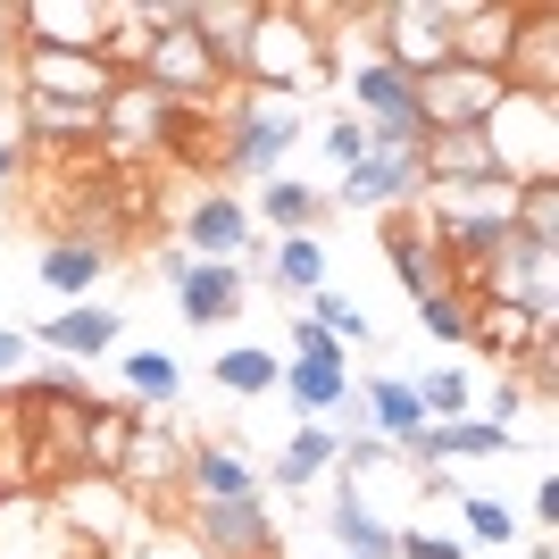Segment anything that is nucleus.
Instances as JSON below:
<instances>
[{"label":"nucleus","mask_w":559,"mask_h":559,"mask_svg":"<svg viewBox=\"0 0 559 559\" xmlns=\"http://www.w3.org/2000/svg\"><path fill=\"white\" fill-rule=\"evenodd\" d=\"M185 467H192V443H176L167 426H151V418H142L109 485H117V492H142V501H159L167 485H185Z\"/></svg>","instance_id":"8"},{"label":"nucleus","mask_w":559,"mask_h":559,"mask_svg":"<svg viewBox=\"0 0 559 559\" xmlns=\"http://www.w3.org/2000/svg\"><path fill=\"white\" fill-rule=\"evenodd\" d=\"M409 384H418V401H426V426L467 418V368H426V376H409Z\"/></svg>","instance_id":"25"},{"label":"nucleus","mask_w":559,"mask_h":559,"mask_svg":"<svg viewBox=\"0 0 559 559\" xmlns=\"http://www.w3.org/2000/svg\"><path fill=\"white\" fill-rule=\"evenodd\" d=\"M518 409H526V376H510V384H501V393H492V426H510Z\"/></svg>","instance_id":"33"},{"label":"nucleus","mask_w":559,"mask_h":559,"mask_svg":"<svg viewBox=\"0 0 559 559\" xmlns=\"http://www.w3.org/2000/svg\"><path fill=\"white\" fill-rule=\"evenodd\" d=\"M543 326H551V318H526L518 301H476V326H467V343H485L492 359H518V350H535Z\"/></svg>","instance_id":"18"},{"label":"nucleus","mask_w":559,"mask_h":559,"mask_svg":"<svg viewBox=\"0 0 559 559\" xmlns=\"http://www.w3.org/2000/svg\"><path fill=\"white\" fill-rule=\"evenodd\" d=\"M234 309H242V267L192 259L185 276H176V318H185V326H226Z\"/></svg>","instance_id":"10"},{"label":"nucleus","mask_w":559,"mask_h":559,"mask_svg":"<svg viewBox=\"0 0 559 559\" xmlns=\"http://www.w3.org/2000/svg\"><path fill=\"white\" fill-rule=\"evenodd\" d=\"M242 68L284 100L309 75H334V50H326V34H309V9H259L251 43H242Z\"/></svg>","instance_id":"2"},{"label":"nucleus","mask_w":559,"mask_h":559,"mask_svg":"<svg viewBox=\"0 0 559 559\" xmlns=\"http://www.w3.org/2000/svg\"><path fill=\"white\" fill-rule=\"evenodd\" d=\"M43 343L68 359H100L117 343V309H59V318H43Z\"/></svg>","instance_id":"19"},{"label":"nucleus","mask_w":559,"mask_h":559,"mask_svg":"<svg viewBox=\"0 0 559 559\" xmlns=\"http://www.w3.org/2000/svg\"><path fill=\"white\" fill-rule=\"evenodd\" d=\"M9 167H17V142H9V134H0V176H9Z\"/></svg>","instance_id":"36"},{"label":"nucleus","mask_w":559,"mask_h":559,"mask_svg":"<svg viewBox=\"0 0 559 559\" xmlns=\"http://www.w3.org/2000/svg\"><path fill=\"white\" fill-rule=\"evenodd\" d=\"M318 350H334V334L318 326V318H301V326H293V359H318Z\"/></svg>","instance_id":"32"},{"label":"nucleus","mask_w":559,"mask_h":559,"mask_svg":"<svg viewBox=\"0 0 559 559\" xmlns=\"http://www.w3.org/2000/svg\"><path fill=\"white\" fill-rule=\"evenodd\" d=\"M309 318H318V326H326L334 343H359V334H368V318H359V309H350L343 293H318V301H309Z\"/></svg>","instance_id":"29"},{"label":"nucleus","mask_w":559,"mask_h":559,"mask_svg":"<svg viewBox=\"0 0 559 559\" xmlns=\"http://www.w3.org/2000/svg\"><path fill=\"white\" fill-rule=\"evenodd\" d=\"M126 384H134L142 401H167L176 393V359H167V350H126Z\"/></svg>","instance_id":"27"},{"label":"nucleus","mask_w":559,"mask_h":559,"mask_svg":"<svg viewBox=\"0 0 559 559\" xmlns=\"http://www.w3.org/2000/svg\"><path fill=\"white\" fill-rule=\"evenodd\" d=\"M17 117H25L43 142H59V134L84 142V134H100V117H109V109H75V100H25V93H17Z\"/></svg>","instance_id":"23"},{"label":"nucleus","mask_w":559,"mask_h":559,"mask_svg":"<svg viewBox=\"0 0 559 559\" xmlns=\"http://www.w3.org/2000/svg\"><path fill=\"white\" fill-rule=\"evenodd\" d=\"M284 393H293V409H301V418H318V409H343V393H350L343 343L318 350V359H293V368H284Z\"/></svg>","instance_id":"15"},{"label":"nucleus","mask_w":559,"mask_h":559,"mask_svg":"<svg viewBox=\"0 0 559 559\" xmlns=\"http://www.w3.org/2000/svg\"><path fill=\"white\" fill-rule=\"evenodd\" d=\"M259 217L284 226V234H309L318 217H326V201H318L309 185H293V176H276V185H259Z\"/></svg>","instance_id":"22"},{"label":"nucleus","mask_w":559,"mask_h":559,"mask_svg":"<svg viewBox=\"0 0 559 559\" xmlns=\"http://www.w3.org/2000/svg\"><path fill=\"white\" fill-rule=\"evenodd\" d=\"M510 93L501 75H485V68H435V75H418V117H426V134H476L492 117V100Z\"/></svg>","instance_id":"6"},{"label":"nucleus","mask_w":559,"mask_h":559,"mask_svg":"<svg viewBox=\"0 0 559 559\" xmlns=\"http://www.w3.org/2000/svg\"><path fill=\"white\" fill-rule=\"evenodd\" d=\"M17 93H25V100H75V109H109V100H117V68L100 59V50H43V43H25Z\"/></svg>","instance_id":"3"},{"label":"nucleus","mask_w":559,"mask_h":559,"mask_svg":"<svg viewBox=\"0 0 559 559\" xmlns=\"http://www.w3.org/2000/svg\"><path fill=\"white\" fill-rule=\"evenodd\" d=\"M217 384H226V393H276L284 368H276V350H267V343H242V350L217 359Z\"/></svg>","instance_id":"24"},{"label":"nucleus","mask_w":559,"mask_h":559,"mask_svg":"<svg viewBox=\"0 0 559 559\" xmlns=\"http://www.w3.org/2000/svg\"><path fill=\"white\" fill-rule=\"evenodd\" d=\"M326 467H343V435H326V426H293L284 460L267 467V485H276V492H309Z\"/></svg>","instance_id":"13"},{"label":"nucleus","mask_w":559,"mask_h":559,"mask_svg":"<svg viewBox=\"0 0 559 559\" xmlns=\"http://www.w3.org/2000/svg\"><path fill=\"white\" fill-rule=\"evenodd\" d=\"M476 134H485L492 176H501V185H551V176H559V100L501 93Z\"/></svg>","instance_id":"1"},{"label":"nucleus","mask_w":559,"mask_h":559,"mask_svg":"<svg viewBox=\"0 0 559 559\" xmlns=\"http://www.w3.org/2000/svg\"><path fill=\"white\" fill-rule=\"evenodd\" d=\"M418 326L435 334V343H460V350H467V326H476V301H467V293H426V301H418Z\"/></svg>","instance_id":"26"},{"label":"nucleus","mask_w":559,"mask_h":559,"mask_svg":"<svg viewBox=\"0 0 559 559\" xmlns=\"http://www.w3.org/2000/svg\"><path fill=\"white\" fill-rule=\"evenodd\" d=\"M460 501H467V535H476V543H510L518 535V518L501 510L492 492H460Z\"/></svg>","instance_id":"28"},{"label":"nucleus","mask_w":559,"mask_h":559,"mask_svg":"<svg viewBox=\"0 0 559 559\" xmlns=\"http://www.w3.org/2000/svg\"><path fill=\"white\" fill-rule=\"evenodd\" d=\"M501 84L559 100V17L551 9H518V43H510V59H501Z\"/></svg>","instance_id":"9"},{"label":"nucleus","mask_w":559,"mask_h":559,"mask_svg":"<svg viewBox=\"0 0 559 559\" xmlns=\"http://www.w3.org/2000/svg\"><path fill=\"white\" fill-rule=\"evenodd\" d=\"M267 276H276L284 293H326V242H318V234H284L276 259H267Z\"/></svg>","instance_id":"21"},{"label":"nucleus","mask_w":559,"mask_h":559,"mask_svg":"<svg viewBox=\"0 0 559 559\" xmlns=\"http://www.w3.org/2000/svg\"><path fill=\"white\" fill-rule=\"evenodd\" d=\"M185 234H192V251H201V259L251 251V217H242V201H226V192H210V201H192Z\"/></svg>","instance_id":"16"},{"label":"nucleus","mask_w":559,"mask_h":559,"mask_svg":"<svg viewBox=\"0 0 559 559\" xmlns=\"http://www.w3.org/2000/svg\"><path fill=\"white\" fill-rule=\"evenodd\" d=\"M359 401H368L376 443H393V451H401V443H409V435L426 426V401H418V384H409V376H376V384H368Z\"/></svg>","instance_id":"14"},{"label":"nucleus","mask_w":559,"mask_h":559,"mask_svg":"<svg viewBox=\"0 0 559 559\" xmlns=\"http://www.w3.org/2000/svg\"><path fill=\"white\" fill-rule=\"evenodd\" d=\"M326 559H359V551H326Z\"/></svg>","instance_id":"37"},{"label":"nucleus","mask_w":559,"mask_h":559,"mask_svg":"<svg viewBox=\"0 0 559 559\" xmlns=\"http://www.w3.org/2000/svg\"><path fill=\"white\" fill-rule=\"evenodd\" d=\"M192 492H210V501H234V492H259V476L234 460L226 443H192V467H185Z\"/></svg>","instance_id":"20"},{"label":"nucleus","mask_w":559,"mask_h":559,"mask_svg":"<svg viewBox=\"0 0 559 559\" xmlns=\"http://www.w3.org/2000/svg\"><path fill=\"white\" fill-rule=\"evenodd\" d=\"M451 9H460V0H393V9L376 17L384 25V68H401L409 84L451 68Z\"/></svg>","instance_id":"4"},{"label":"nucleus","mask_w":559,"mask_h":559,"mask_svg":"<svg viewBox=\"0 0 559 559\" xmlns=\"http://www.w3.org/2000/svg\"><path fill=\"white\" fill-rule=\"evenodd\" d=\"M34 267H43V284L50 293H84V284H100L117 267L109 259V242H84V234H68V242H50L43 259H34Z\"/></svg>","instance_id":"17"},{"label":"nucleus","mask_w":559,"mask_h":559,"mask_svg":"<svg viewBox=\"0 0 559 559\" xmlns=\"http://www.w3.org/2000/svg\"><path fill=\"white\" fill-rule=\"evenodd\" d=\"M326 151H334L343 167H359V159H368V126H350V117H334V126H326Z\"/></svg>","instance_id":"30"},{"label":"nucleus","mask_w":559,"mask_h":559,"mask_svg":"<svg viewBox=\"0 0 559 559\" xmlns=\"http://www.w3.org/2000/svg\"><path fill=\"white\" fill-rule=\"evenodd\" d=\"M326 535L343 543V551H359V559H393V551H401V535L368 510V492H359V485H343V492L326 501Z\"/></svg>","instance_id":"12"},{"label":"nucleus","mask_w":559,"mask_h":559,"mask_svg":"<svg viewBox=\"0 0 559 559\" xmlns=\"http://www.w3.org/2000/svg\"><path fill=\"white\" fill-rule=\"evenodd\" d=\"M192 535L210 559H259L276 543V526L259 510V492H234V501H192Z\"/></svg>","instance_id":"7"},{"label":"nucleus","mask_w":559,"mask_h":559,"mask_svg":"<svg viewBox=\"0 0 559 559\" xmlns=\"http://www.w3.org/2000/svg\"><path fill=\"white\" fill-rule=\"evenodd\" d=\"M535 518H543V526L559 518V476H543V485H535Z\"/></svg>","instance_id":"34"},{"label":"nucleus","mask_w":559,"mask_h":559,"mask_svg":"<svg viewBox=\"0 0 559 559\" xmlns=\"http://www.w3.org/2000/svg\"><path fill=\"white\" fill-rule=\"evenodd\" d=\"M350 93H359V109L376 117L368 126V151H426V117H418V84L401 68H384V59H368V68L350 75Z\"/></svg>","instance_id":"5"},{"label":"nucleus","mask_w":559,"mask_h":559,"mask_svg":"<svg viewBox=\"0 0 559 559\" xmlns=\"http://www.w3.org/2000/svg\"><path fill=\"white\" fill-rule=\"evenodd\" d=\"M393 559H467V551H460V543H443V535H401Z\"/></svg>","instance_id":"31"},{"label":"nucleus","mask_w":559,"mask_h":559,"mask_svg":"<svg viewBox=\"0 0 559 559\" xmlns=\"http://www.w3.org/2000/svg\"><path fill=\"white\" fill-rule=\"evenodd\" d=\"M409 192H426L418 185V151H368V159L343 176V201H350V210H401Z\"/></svg>","instance_id":"11"},{"label":"nucleus","mask_w":559,"mask_h":559,"mask_svg":"<svg viewBox=\"0 0 559 559\" xmlns=\"http://www.w3.org/2000/svg\"><path fill=\"white\" fill-rule=\"evenodd\" d=\"M17 359H25V334H9V326H0V376L17 368Z\"/></svg>","instance_id":"35"}]
</instances>
